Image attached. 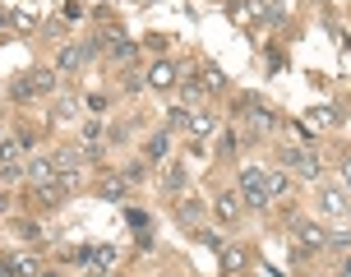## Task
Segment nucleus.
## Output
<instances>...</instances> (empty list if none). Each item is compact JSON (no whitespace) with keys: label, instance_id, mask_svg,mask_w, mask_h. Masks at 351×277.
Listing matches in <instances>:
<instances>
[{"label":"nucleus","instance_id":"nucleus-1","mask_svg":"<svg viewBox=\"0 0 351 277\" xmlns=\"http://www.w3.org/2000/svg\"><path fill=\"white\" fill-rule=\"evenodd\" d=\"M51 162H56V176H60V185H65V190H79V180H84L88 157L79 153V148H56V153H51Z\"/></svg>","mask_w":351,"mask_h":277},{"label":"nucleus","instance_id":"nucleus-2","mask_svg":"<svg viewBox=\"0 0 351 277\" xmlns=\"http://www.w3.org/2000/svg\"><path fill=\"white\" fill-rule=\"evenodd\" d=\"M287 226L296 231V245H300V250H310V254H319V250L328 245V231H324V222H315V217L291 213V217H287Z\"/></svg>","mask_w":351,"mask_h":277},{"label":"nucleus","instance_id":"nucleus-3","mask_svg":"<svg viewBox=\"0 0 351 277\" xmlns=\"http://www.w3.org/2000/svg\"><path fill=\"white\" fill-rule=\"evenodd\" d=\"M241 121H245V130H241V134L245 138H268L273 134V130H278V116H273V111H268V106H263V97L254 106H250L245 116H241Z\"/></svg>","mask_w":351,"mask_h":277},{"label":"nucleus","instance_id":"nucleus-4","mask_svg":"<svg viewBox=\"0 0 351 277\" xmlns=\"http://www.w3.org/2000/svg\"><path fill=\"white\" fill-rule=\"evenodd\" d=\"M213 217L222 226H236L241 217H245V204H241V194L236 190H217L213 194Z\"/></svg>","mask_w":351,"mask_h":277},{"label":"nucleus","instance_id":"nucleus-5","mask_svg":"<svg viewBox=\"0 0 351 277\" xmlns=\"http://www.w3.org/2000/svg\"><path fill=\"white\" fill-rule=\"evenodd\" d=\"M23 171H28V180H23L28 190H37V185H51V180H60V176H56V162H51V157H28V162H23Z\"/></svg>","mask_w":351,"mask_h":277},{"label":"nucleus","instance_id":"nucleus-6","mask_svg":"<svg viewBox=\"0 0 351 277\" xmlns=\"http://www.w3.org/2000/svg\"><path fill=\"white\" fill-rule=\"evenodd\" d=\"M143 79H148V88H158V93H167V88L180 84V74H176V60H153V65L143 69Z\"/></svg>","mask_w":351,"mask_h":277},{"label":"nucleus","instance_id":"nucleus-7","mask_svg":"<svg viewBox=\"0 0 351 277\" xmlns=\"http://www.w3.org/2000/svg\"><path fill=\"white\" fill-rule=\"evenodd\" d=\"M319 213H324V217H351L347 194L337 190V185H324V190H319Z\"/></svg>","mask_w":351,"mask_h":277},{"label":"nucleus","instance_id":"nucleus-8","mask_svg":"<svg viewBox=\"0 0 351 277\" xmlns=\"http://www.w3.org/2000/svg\"><path fill=\"white\" fill-rule=\"evenodd\" d=\"M204 217H208V204H204V199H180L176 222L185 226V231H199V226H204Z\"/></svg>","mask_w":351,"mask_h":277},{"label":"nucleus","instance_id":"nucleus-9","mask_svg":"<svg viewBox=\"0 0 351 277\" xmlns=\"http://www.w3.org/2000/svg\"><path fill=\"white\" fill-rule=\"evenodd\" d=\"M241 148H245V134H241V130H217V148H213L217 162H236Z\"/></svg>","mask_w":351,"mask_h":277},{"label":"nucleus","instance_id":"nucleus-10","mask_svg":"<svg viewBox=\"0 0 351 277\" xmlns=\"http://www.w3.org/2000/svg\"><path fill=\"white\" fill-rule=\"evenodd\" d=\"M84 143H79V153L88 157V162H102V138H106V130H102V121H88L84 125Z\"/></svg>","mask_w":351,"mask_h":277},{"label":"nucleus","instance_id":"nucleus-11","mask_svg":"<svg viewBox=\"0 0 351 277\" xmlns=\"http://www.w3.org/2000/svg\"><path fill=\"white\" fill-rule=\"evenodd\" d=\"M28 84H33L37 97H51L60 88V74H56V65H37V69H28Z\"/></svg>","mask_w":351,"mask_h":277},{"label":"nucleus","instance_id":"nucleus-12","mask_svg":"<svg viewBox=\"0 0 351 277\" xmlns=\"http://www.w3.org/2000/svg\"><path fill=\"white\" fill-rule=\"evenodd\" d=\"M176 102L185 106V111H199V106L208 102V88L199 84V79H190V84H180V88H176Z\"/></svg>","mask_w":351,"mask_h":277},{"label":"nucleus","instance_id":"nucleus-13","mask_svg":"<svg viewBox=\"0 0 351 277\" xmlns=\"http://www.w3.org/2000/svg\"><path fill=\"white\" fill-rule=\"evenodd\" d=\"M185 190H190V171H185L180 162H171V167H167V176H162V194H167V199H176V194H185Z\"/></svg>","mask_w":351,"mask_h":277},{"label":"nucleus","instance_id":"nucleus-14","mask_svg":"<svg viewBox=\"0 0 351 277\" xmlns=\"http://www.w3.org/2000/svg\"><path fill=\"white\" fill-rule=\"evenodd\" d=\"M97 194H102L106 204H121L125 194H130V180H125L121 171H111V176H102V180H97Z\"/></svg>","mask_w":351,"mask_h":277},{"label":"nucleus","instance_id":"nucleus-15","mask_svg":"<svg viewBox=\"0 0 351 277\" xmlns=\"http://www.w3.org/2000/svg\"><path fill=\"white\" fill-rule=\"evenodd\" d=\"M190 130H194V138L204 143V138H208V134H217V130H222V121H217L213 111H204V106H199V111H194V116H190Z\"/></svg>","mask_w":351,"mask_h":277},{"label":"nucleus","instance_id":"nucleus-16","mask_svg":"<svg viewBox=\"0 0 351 277\" xmlns=\"http://www.w3.org/2000/svg\"><path fill=\"white\" fill-rule=\"evenodd\" d=\"M217 254H222V268H227V273H245V263H250V254H245V245H222V250H217Z\"/></svg>","mask_w":351,"mask_h":277},{"label":"nucleus","instance_id":"nucleus-17","mask_svg":"<svg viewBox=\"0 0 351 277\" xmlns=\"http://www.w3.org/2000/svg\"><path fill=\"white\" fill-rule=\"evenodd\" d=\"M296 176H300V180H324V157H319L315 148H305V153H300Z\"/></svg>","mask_w":351,"mask_h":277},{"label":"nucleus","instance_id":"nucleus-18","mask_svg":"<svg viewBox=\"0 0 351 277\" xmlns=\"http://www.w3.org/2000/svg\"><path fill=\"white\" fill-rule=\"evenodd\" d=\"M84 69V51L79 47H60L56 51V74H79Z\"/></svg>","mask_w":351,"mask_h":277},{"label":"nucleus","instance_id":"nucleus-19","mask_svg":"<svg viewBox=\"0 0 351 277\" xmlns=\"http://www.w3.org/2000/svg\"><path fill=\"white\" fill-rule=\"evenodd\" d=\"M236 194H241L245 213H268V208H273V194L263 190V185H259V190H236Z\"/></svg>","mask_w":351,"mask_h":277},{"label":"nucleus","instance_id":"nucleus-20","mask_svg":"<svg viewBox=\"0 0 351 277\" xmlns=\"http://www.w3.org/2000/svg\"><path fill=\"white\" fill-rule=\"evenodd\" d=\"M37 204H42V208H60V204H65V194H70V190H65V185H60V180H51V185H37Z\"/></svg>","mask_w":351,"mask_h":277},{"label":"nucleus","instance_id":"nucleus-21","mask_svg":"<svg viewBox=\"0 0 351 277\" xmlns=\"http://www.w3.org/2000/svg\"><path fill=\"white\" fill-rule=\"evenodd\" d=\"M199 84L208 88V93H222V88H231V79H227V69H217V65H204V69H199Z\"/></svg>","mask_w":351,"mask_h":277},{"label":"nucleus","instance_id":"nucleus-22","mask_svg":"<svg viewBox=\"0 0 351 277\" xmlns=\"http://www.w3.org/2000/svg\"><path fill=\"white\" fill-rule=\"evenodd\" d=\"M33 84H28V74H19L14 84H10V106H33Z\"/></svg>","mask_w":351,"mask_h":277},{"label":"nucleus","instance_id":"nucleus-23","mask_svg":"<svg viewBox=\"0 0 351 277\" xmlns=\"http://www.w3.org/2000/svg\"><path fill=\"white\" fill-rule=\"evenodd\" d=\"M134 56H139V42H130V37L116 42V47H106V60H111V65H130Z\"/></svg>","mask_w":351,"mask_h":277},{"label":"nucleus","instance_id":"nucleus-24","mask_svg":"<svg viewBox=\"0 0 351 277\" xmlns=\"http://www.w3.org/2000/svg\"><path fill=\"white\" fill-rule=\"evenodd\" d=\"M167 153H171V134H167V130H158V134L148 138V148H143V157H148V162H162Z\"/></svg>","mask_w":351,"mask_h":277},{"label":"nucleus","instance_id":"nucleus-25","mask_svg":"<svg viewBox=\"0 0 351 277\" xmlns=\"http://www.w3.org/2000/svg\"><path fill=\"white\" fill-rule=\"evenodd\" d=\"M10 263H14V273H19V277H42V259H37L33 250H28V254H14Z\"/></svg>","mask_w":351,"mask_h":277},{"label":"nucleus","instance_id":"nucleus-26","mask_svg":"<svg viewBox=\"0 0 351 277\" xmlns=\"http://www.w3.org/2000/svg\"><path fill=\"white\" fill-rule=\"evenodd\" d=\"M300 153H305L300 143H278V167H282V171H296V167H300Z\"/></svg>","mask_w":351,"mask_h":277},{"label":"nucleus","instance_id":"nucleus-27","mask_svg":"<svg viewBox=\"0 0 351 277\" xmlns=\"http://www.w3.org/2000/svg\"><path fill=\"white\" fill-rule=\"evenodd\" d=\"M263 180H268V171H263V167H241V176H236V190H259Z\"/></svg>","mask_w":351,"mask_h":277},{"label":"nucleus","instance_id":"nucleus-28","mask_svg":"<svg viewBox=\"0 0 351 277\" xmlns=\"http://www.w3.org/2000/svg\"><path fill=\"white\" fill-rule=\"evenodd\" d=\"M227 14L231 23H250V14H259V5L254 0H227Z\"/></svg>","mask_w":351,"mask_h":277},{"label":"nucleus","instance_id":"nucleus-29","mask_svg":"<svg viewBox=\"0 0 351 277\" xmlns=\"http://www.w3.org/2000/svg\"><path fill=\"white\" fill-rule=\"evenodd\" d=\"M28 171H23V162H0V185H23Z\"/></svg>","mask_w":351,"mask_h":277},{"label":"nucleus","instance_id":"nucleus-30","mask_svg":"<svg viewBox=\"0 0 351 277\" xmlns=\"http://www.w3.org/2000/svg\"><path fill=\"white\" fill-rule=\"evenodd\" d=\"M324 250H333V254L347 259L351 254V231H328V245H324Z\"/></svg>","mask_w":351,"mask_h":277},{"label":"nucleus","instance_id":"nucleus-31","mask_svg":"<svg viewBox=\"0 0 351 277\" xmlns=\"http://www.w3.org/2000/svg\"><path fill=\"white\" fill-rule=\"evenodd\" d=\"M310 121H315V125H337V121H342V106H315Z\"/></svg>","mask_w":351,"mask_h":277},{"label":"nucleus","instance_id":"nucleus-32","mask_svg":"<svg viewBox=\"0 0 351 277\" xmlns=\"http://www.w3.org/2000/svg\"><path fill=\"white\" fill-rule=\"evenodd\" d=\"M125 180H130V185H143V180H148V157H139V162H130V167H125Z\"/></svg>","mask_w":351,"mask_h":277},{"label":"nucleus","instance_id":"nucleus-33","mask_svg":"<svg viewBox=\"0 0 351 277\" xmlns=\"http://www.w3.org/2000/svg\"><path fill=\"white\" fill-rule=\"evenodd\" d=\"M116 263V245H93V268H111Z\"/></svg>","mask_w":351,"mask_h":277},{"label":"nucleus","instance_id":"nucleus-34","mask_svg":"<svg viewBox=\"0 0 351 277\" xmlns=\"http://www.w3.org/2000/svg\"><path fill=\"white\" fill-rule=\"evenodd\" d=\"M79 116V97H60L56 102V121H74Z\"/></svg>","mask_w":351,"mask_h":277},{"label":"nucleus","instance_id":"nucleus-35","mask_svg":"<svg viewBox=\"0 0 351 277\" xmlns=\"http://www.w3.org/2000/svg\"><path fill=\"white\" fill-rule=\"evenodd\" d=\"M194 241L204 245V250H222V245H227L222 236H217V231H208V226H199V231H194Z\"/></svg>","mask_w":351,"mask_h":277},{"label":"nucleus","instance_id":"nucleus-36","mask_svg":"<svg viewBox=\"0 0 351 277\" xmlns=\"http://www.w3.org/2000/svg\"><path fill=\"white\" fill-rule=\"evenodd\" d=\"M121 88H125V93H139V88H148V79H143V69H125Z\"/></svg>","mask_w":351,"mask_h":277},{"label":"nucleus","instance_id":"nucleus-37","mask_svg":"<svg viewBox=\"0 0 351 277\" xmlns=\"http://www.w3.org/2000/svg\"><path fill=\"white\" fill-rule=\"evenodd\" d=\"M79 102H84L88 111H93V116H102L106 106H111V97H106V93H88V97H79Z\"/></svg>","mask_w":351,"mask_h":277},{"label":"nucleus","instance_id":"nucleus-38","mask_svg":"<svg viewBox=\"0 0 351 277\" xmlns=\"http://www.w3.org/2000/svg\"><path fill=\"white\" fill-rule=\"evenodd\" d=\"M14 231L23 236V241H37V236H42V226H37L33 217H14Z\"/></svg>","mask_w":351,"mask_h":277},{"label":"nucleus","instance_id":"nucleus-39","mask_svg":"<svg viewBox=\"0 0 351 277\" xmlns=\"http://www.w3.org/2000/svg\"><path fill=\"white\" fill-rule=\"evenodd\" d=\"M263 190L273 194V199H282V194H287V176H282V171H268V180H263Z\"/></svg>","mask_w":351,"mask_h":277},{"label":"nucleus","instance_id":"nucleus-40","mask_svg":"<svg viewBox=\"0 0 351 277\" xmlns=\"http://www.w3.org/2000/svg\"><path fill=\"white\" fill-rule=\"evenodd\" d=\"M0 162H23V153H19L14 134H10V138H0Z\"/></svg>","mask_w":351,"mask_h":277},{"label":"nucleus","instance_id":"nucleus-41","mask_svg":"<svg viewBox=\"0 0 351 277\" xmlns=\"http://www.w3.org/2000/svg\"><path fill=\"white\" fill-rule=\"evenodd\" d=\"M125 222L134 226V231H143V226H148V213H143V208H134V204H130V208H125Z\"/></svg>","mask_w":351,"mask_h":277},{"label":"nucleus","instance_id":"nucleus-42","mask_svg":"<svg viewBox=\"0 0 351 277\" xmlns=\"http://www.w3.org/2000/svg\"><path fill=\"white\" fill-rule=\"evenodd\" d=\"M14 143H19V153H23V157H33V143H37V138L28 134V130H14Z\"/></svg>","mask_w":351,"mask_h":277},{"label":"nucleus","instance_id":"nucleus-43","mask_svg":"<svg viewBox=\"0 0 351 277\" xmlns=\"http://www.w3.org/2000/svg\"><path fill=\"white\" fill-rule=\"evenodd\" d=\"M167 125H176V130L190 125V111H185V106H171V111H167Z\"/></svg>","mask_w":351,"mask_h":277},{"label":"nucleus","instance_id":"nucleus-44","mask_svg":"<svg viewBox=\"0 0 351 277\" xmlns=\"http://www.w3.org/2000/svg\"><path fill=\"white\" fill-rule=\"evenodd\" d=\"M10 23H14L19 33H28V28H33L37 19H33V14H23V10H19V14H10Z\"/></svg>","mask_w":351,"mask_h":277},{"label":"nucleus","instance_id":"nucleus-45","mask_svg":"<svg viewBox=\"0 0 351 277\" xmlns=\"http://www.w3.org/2000/svg\"><path fill=\"white\" fill-rule=\"evenodd\" d=\"M42 33H47V37H60V33H65V14H60V19H51V23H47Z\"/></svg>","mask_w":351,"mask_h":277},{"label":"nucleus","instance_id":"nucleus-46","mask_svg":"<svg viewBox=\"0 0 351 277\" xmlns=\"http://www.w3.org/2000/svg\"><path fill=\"white\" fill-rule=\"evenodd\" d=\"M263 60H268V65H263V69H268V74H278V69H282V51H268V56H263Z\"/></svg>","mask_w":351,"mask_h":277},{"label":"nucleus","instance_id":"nucleus-47","mask_svg":"<svg viewBox=\"0 0 351 277\" xmlns=\"http://www.w3.org/2000/svg\"><path fill=\"white\" fill-rule=\"evenodd\" d=\"M342 190L351 194V157H347V162H342Z\"/></svg>","mask_w":351,"mask_h":277},{"label":"nucleus","instance_id":"nucleus-48","mask_svg":"<svg viewBox=\"0 0 351 277\" xmlns=\"http://www.w3.org/2000/svg\"><path fill=\"white\" fill-rule=\"evenodd\" d=\"M0 277H19V273H14V263H0Z\"/></svg>","mask_w":351,"mask_h":277},{"label":"nucleus","instance_id":"nucleus-49","mask_svg":"<svg viewBox=\"0 0 351 277\" xmlns=\"http://www.w3.org/2000/svg\"><path fill=\"white\" fill-rule=\"evenodd\" d=\"M263 5H268V10H287V0H263Z\"/></svg>","mask_w":351,"mask_h":277},{"label":"nucleus","instance_id":"nucleus-50","mask_svg":"<svg viewBox=\"0 0 351 277\" xmlns=\"http://www.w3.org/2000/svg\"><path fill=\"white\" fill-rule=\"evenodd\" d=\"M88 277H111V273H106V268H88Z\"/></svg>","mask_w":351,"mask_h":277},{"label":"nucleus","instance_id":"nucleus-51","mask_svg":"<svg viewBox=\"0 0 351 277\" xmlns=\"http://www.w3.org/2000/svg\"><path fill=\"white\" fill-rule=\"evenodd\" d=\"M5 23H10V14H5V10H0V28H5Z\"/></svg>","mask_w":351,"mask_h":277},{"label":"nucleus","instance_id":"nucleus-52","mask_svg":"<svg viewBox=\"0 0 351 277\" xmlns=\"http://www.w3.org/2000/svg\"><path fill=\"white\" fill-rule=\"evenodd\" d=\"M42 277H60V273H42Z\"/></svg>","mask_w":351,"mask_h":277}]
</instances>
